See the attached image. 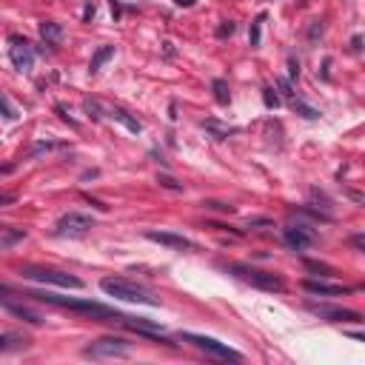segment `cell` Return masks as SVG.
Masks as SVG:
<instances>
[{
	"label": "cell",
	"instance_id": "6da1fadb",
	"mask_svg": "<svg viewBox=\"0 0 365 365\" xmlns=\"http://www.w3.org/2000/svg\"><path fill=\"white\" fill-rule=\"evenodd\" d=\"M40 303H49V305H60V308H71V311H80V314H91V317H100V319H120L125 314H117L114 308L100 305V303H91V300H71V297H57V294H29Z\"/></svg>",
	"mask_w": 365,
	"mask_h": 365
},
{
	"label": "cell",
	"instance_id": "7a4b0ae2",
	"mask_svg": "<svg viewBox=\"0 0 365 365\" xmlns=\"http://www.w3.org/2000/svg\"><path fill=\"white\" fill-rule=\"evenodd\" d=\"M100 288L106 291L109 297H114V300H120V303H134V305H160L157 300L151 294H146L140 285L128 283V280H123V277H106L100 283Z\"/></svg>",
	"mask_w": 365,
	"mask_h": 365
},
{
	"label": "cell",
	"instance_id": "3957f363",
	"mask_svg": "<svg viewBox=\"0 0 365 365\" xmlns=\"http://www.w3.org/2000/svg\"><path fill=\"white\" fill-rule=\"evenodd\" d=\"M228 271L234 277H240L243 283L254 285V288H262V291H277V294L285 291L283 277H277L271 271H260V268H251V265H228Z\"/></svg>",
	"mask_w": 365,
	"mask_h": 365
},
{
	"label": "cell",
	"instance_id": "277c9868",
	"mask_svg": "<svg viewBox=\"0 0 365 365\" xmlns=\"http://www.w3.org/2000/svg\"><path fill=\"white\" fill-rule=\"evenodd\" d=\"M131 354H134V348L120 337H103L83 348V357H91V360H125Z\"/></svg>",
	"mask_w": 365,
	"mask_h": 365
},
{
	"label": "cell",
	"instance_id": "5b68a950",
	"mask_svg": "<svg viewBox=\"0 0 365 365\" xmlns=\"http://www.w3.org/2000/svg\"><path fill=\"white\" fill-rule=\"evenodd\" d=\"M20 274L26 280H34V283L43 285H57V288H83V280H77L74 274L66 271H55V268H20Z\"/></svg>",
	"mask_w": 365,
	"mask_h": 365
},
{
	"label": "cell",
	"instance_id": "8992f818",
	"mask_svg": "<svg viewBox=\"0 0 365 365\" xmlns=\"http://www.w3.org/2000/svg\"><path fill=\"white\" fill-rule=\"evenodd\" d=\"M185 342H191L194 348H200V351H205L208 357H217V360H231V363H240L243 360V354L234 351V348H228L226 342L214 340V337H203V334H180Z\"/></svg>",
	"mask_w": 365,
	"mask_h": 365
},
{
	"label": "cell",
	"instance_id": "52a82bcc",
	"mask_svg": "<svg viewBox=\"0 0 365 365\" xmlns=\"http://www.w3.org/2000/svg\"><path fill=\"white\" fill-rule=\"evenodd\" d=\"M91 228H94V220L80 211H68L57 220V234H63V237H83Z\"/></svg>",
	"mask_w": 365,
	"mask_h": 365
},
{
	"label": "cell",
	"instance_id": "ba28073f",
	"mask_svg": "<svg viewBox=\"0 0 365 365\" xmlns=\"http://www.w3.org/2000/svg\"><path fill=\"white\" fill-rule=\"evenodd\" d=\"M283 240H285V245H288V248L305 251L308 245H314V243H317V231H314V228H308V226H303V223H297V226H288L283 231Z\"/></svg>",
	"mask_w": 365,
	"mask_h": 365
},
{
	"label": "cell",
	"instance_id": "9c48e42d",
	"mask_svg": "<svg viewBox=\"0 0 365 365\" xmlns=\"http://www.w3.org/2000/svg\"><path fill=\"white\" fill-rule=\"evenodd\" d=\"M308 311L319 319H331V322H360V314L357 311H348V308H337V305H317V303H308Z\"/></svg>",
	"mask_w": 365,
	"mask_h": 365
},
{
	"label": "cell",
	"instance_id": "30bf717a",
	"mask_svg": "<svg viewBox=\"0 0 365 365\" xmlns=\"http://www.w3.org/2000/svg\"><path fill=\"white\" fill-rule=\"evenodd\" d=\"M9 57H11V63H14V68L17 71H29V68L34 66V52H32V46L26 43L23 37H11V49H9Z\"/></svg>",
	"mask_w": 365,
	"mask_h": 365
},
{
	"label": "cell",
	"instance_id": "8fae6325",
	"mask_svg": "<svg viewBox=\"0 0 365 365\" xmlns=\"http://www.w3.org/2000/svg\"><path fill=\"white\" fill-rule=\"evenodd\" d=\"M146 240L160 243V245L174 248V251H188V248H194L191 240H185L182 234H174V231H146Z\"/></svg>",
	"mask_w": 365,
	"mask_h": 365
},
{
	"label": "cell",
	"instance_id": "7c38bea8",
	"mask_svg": "<svg viewBox=\"0 0 365 365\" xmlns=\"http://www.w3.org/2000/svg\"><path fill=\"white\" fill-rule=\"evenodd\" d=\"M303 288L308 294H319V297H342V294H351L354 291L351 285H331L325 280H305Z\"/></svg>",
	"mask_w": 365,
	"mask_h": 365
},
{
	"label": "cell",
	"instance_id": "4fadbf2b",
	"mask_svg": "<svg viewBox=\"0 0 365 365\" xmlns=\"http://www.w3.org/2000/svg\"><path fill=\"white\" fill-rule=\"evenodd\" d=\"M40 37H43L46 46H60V40H63V26L55 20H43L40 23Z\"/></svg>",
	"mask_w": 365,
	"mask_h": 365
},
{
	"label": "cell",
	"instance_id": "5bb4252c",
	"mask_svg": "<svg viewBox=\"0 0 365 365\" xmlns=\"http://www.w3.org/2000/svg\"><path fill=\"white\" fill-rule=\"evenodd\" d=\"M6 308H9V314H14V317H20L23 322H32V325H43V317H40L37 311H32V308H26V305H17V303H6Z\"/></svg>",
	"mask_w": 365,
	"mask_h": 365
},
{
	"label": "cell",
	"instance_id": "9a60e30c",
	"mask_svg": "<svg viewBox=\"0 0 365 365\" xmlns=\"http://www.w3.org/2000/svg\"><path fill=\"white\" fill-rule=\"evenodd\" d=\"M20 348H29V340H23L20 334H0V354L20 351Z\"/></svg>",
	"mask_w": 365,
	"mask_h": 365
},
{
	"label": "cell",
	"instance_id": "2e32d148",
	"mask_svg": "<svg viewBox=\"0 0 365 365\" xmlns=\"http://www.w3.org/2000/svg\"><path fill=\"white\" fill-rule=\"evenodd\" d=\"M112 57H114V46H100V49L94 52V57H91L89 71H91V74H97V71L103 68V63H106V60H112Z\"/></svg>",
	"mask_w": 365,
	"mask_h": 365
},
{
	"label": "cell",
	"instance_id": "e0dca14e",
	"mask_svg": "<svg viewBox=\"0 0 365 365\" xmlns=\"http://www.w3.org/2000/svg\"><path fill=\"white\" fill-rule=\"evenodd\" d=\"M109 114H112L117 123H123L128 131H134V134H140V131H143V123H140V120H134V117H128V112H123V109H109Z\"/></svg>",
	"mask_w": 365,
	"mask_h": 365
},
{
	"label": "cell",
	"instance_id": "ac0fdd59",
	"mask_svg": "<svg viewBox=\"0 0 365 365\" xmlns=\"http://www.w3.org/2000/svg\"><path fill=\"white\" fill-rule=\"evenodd\" d=\"M211 91H214V100L220 103V106H228V100H231V94H228V83L223 77L211 80Z\"/></svg>",
	"mask_w": 365,
	"mask_h": 365
},
{
	"label": "cell",
	"instance_id": "d6986e66",
	"mask_svg": "<svg viewBox=\"0 0 365 365\" xmlns=\"http://www.w3.org/2000/svg\"><path fill=\"white\" fill-rule=\"evenodd\" d=\"M205 128H208V131H211V134L217 137V140H223V137H228V134H234V131H237V128H231V125H220L217 123V120H205Z\"/></svg>",
	"mask_w": 365,
	"mask_h": 365
},
{
	"label": "cell",
	"instance_id": "ffe728a7",
	"mask_svg": "<svg viewBox=\"0 0 365 365\" xmlns=\"http://www.w3.org/2000/svg\"><path fill=\"white\" fill-rule=\"evenodd\" d=\"M294 112H300L303 117H305V120H317V117H319V112H317V109L305 106L303 100H294Z\"/></svg>",
	"mask_w": 365,
	"mask_h": 365
},
{
	"label": "cell",
	"instance_id": "44dd1931",
	"mask_svg": "<svg viewBox=\"0 0 365 365\" xmlns=\"http://www.w3.org/2000/svg\"><path fill=\"white\" fill-rule=\"evenodd\" d=\"M262 20H265V14H257V20L251 23V32H248L251 46H260V26H262Z\"/></svg>",
	"mask_w": 365,
	"mask_h": 365
},
{
	"label": "cell",
	"instance_id": "7402d4cb",
	"mask_svg": "<svg viewBox=\"0 0 365 365\" xmlns=\"http://www.w3.org/2000/svg\"><path fill=\"white\" fill-rule=\"evenodd\" d=\"M157 182L163 188H169V191H182V182H177L174 177H169V174H157Z\"/></svg>",
	"mask_w": 365,
	"mask_h": 365
},
{
	"label": "cell",
	"instance_id": "603a6c76",
	"mask_svg": "<svg viewBox=\"0 0 365 365\" xmlns=\"http://www.w3.org/2000/svg\"><path fill=\"white\" fill-rule=\"evenodd\" d=\"M0 112H3V117H6V120H17V112L11 109V103L6 100L3 94H0Z\"/></svg>",
	"mask_w": 365,
	"mask_h": 365
},
{
	"label": "cell",
	"instance_id": "cb8c5ba5",
	"mask_svg": "<svg viewBox=\"0 0 365 365\" xmlns=\"http://www.w3.org/2000/svg\"><path fill=\"white\" fill-rule=\"evenodd\" d=\"M262 103H265L268 109H277V106H280V97L274 94V89H265L262 91Z\"/></svg>",
	"mask_w": 365,
	"mask_h": 365
},
{
	"label": "cell",
	"instance_id": "d4e9b609",
	"mask_svg": "<svg viewBox=\"0 0 365 365\" xmlns=\"http://www.w3.org/2000/svg\"><path fill=\"white\" fill-rule=\"evenodd\" d=\"M234 29H237V26H234L231 20L220 23V29H217V37H231V34H234Z\"/></svg>",
	"mask_w": 365,
	"mask_h": 365
},
{
	"label": "cell",
	"instance_id": "484cf974",
	"mask_svg": "<svg viewBox=\"0 0 365 365\" xmlns=\"http://www.w3.org/2000/svg\"><path fill=\"white\" fill-rule=\"evenodd\" d=\"M83 109H86V112H89V117H94V120L100 117V106H97L94 100H86V103H83Z\"/></svg>",
	"mask_w": 365,
	"mask_h": 365
},
{
	"label": "cell",
	"instance_id": "4316f807",
	"mask_svg": "<svg viewBox=\"0 0 365 365\" xmlns=\"http://www.w3.org/2000/svg\"><path fill=\"white\" fill-rule=\"evenodd\" d=\"M311 271H322V274H334V268L331 265H325V262H305Z\"/></svg>",
	"mask_w": 365,
	"mask_h": 365
},
{
	"label": "cell",
	"instance_id": "83f0119b",
	"mask_svg": "<svg viewBox=\"0 0 365 365\" xmlns=\"http://www.w3.org/2000/svg\"><path fill=\"white\" fill-rule=\"evenodd\" d=\"M288 77H291V80L300 77V63H297L294 57H288Z\"/></svg>",
	"mask_w": 365,
	"mask_h": 365
},
{
	"label": "cell",
	"instance_id": "f1b7e54d",
	"mask_svg": "<svg viewBox=\"0 0 365 365\" xmlns=\"http://www.w3.org/2000/svg\"><path fill=\"white\" fill-rule=\"evenodd\" d=\"M203 205H208V208H217V211H226V214H231V211H234V205H226V203H214V200H208V203H203Z\"/></svg>",
	"mask_w": 365,
	"mask_h": 365
},
{
	"label": "cell",
	"instance_id": "f546056e",
	"mask_svg": "<svg viewBox=\"0 0 365 365\" xmlns=\"http://www.w3.org/2000/svg\"><path fill=\"white\" fill-rule=\"evenodd\" d=\"M317 34H322V23H314V26H311V32H308V37H311V40H317Z\"/></svg>",
	"mask_w": 365,
	"mask_h": 365
},
{
	"label": "cell",
	"instance_id": "4dcf8cb0",
	"mask_svg": "<svg viewBox=\"0 0 365 365\" xmlns=\"http://www.w3.org/2000/svg\"><path fill=\"white\" fill-rule=\"evenodd\" d=\"M9 203H14V197L11 194H0V205H9Z\"/></svg>",
	"mask_w": 365,
	"mask_h": 365
},
{
	"label": "cell",
	"instance_id": "1f68e13d",
	"mask_svg": "<svg viewBox=\"0 0 365 365\" xmlns=\"http://www.w3.org/2000/svg\"><path fill=\"white\" fill-rule=\"evenodd\" d=\"M112 3V11H114V17H120V0H109Z\"/></svg>",
	"mask_w": 365,
	"mask_h": 365
},
{
	"label": "cell",
	"instance_id": "d6a6232c",
	"mask_svg": "<svg viewBox=\"0 0 365 365\" xmlns=\"http://www.w3.org/2000/svg\"><path fill=\"white\" fill-rule=\"evenodd\" d=\"M280 89H283V94L291 97V86H288V80H280Z\"/></svg>",
	"mask_w": 365,
	"mask_h": 365
},
{
	"label": "cell",
	"instance_id": "836d02e7",
	"mask_svg": "<svg viewBox=\"0 0 365 365\" xmlns=\"http://www.w3.org/2000/svg\"><path fill=\"white\" fill-rule=\"evenodd\" d=\"M174 3H177V6H182V9H188V6H194V3H197V0H174Z\"/></svg>",
	"mask_w": 365,
	"mask_h": 365
},
{
	"label": "cell",
	"instance_id": "e575fe53",
	"mask_svg": "<svg viewBox=\"0 0 365 365\" xmlns=\"http://www.w3.org/2000/svg\"><path fill=\"white\" fill-rule=\"evenodd\" d=\"M351 46H354V49H357V52H360V49H363V37L357 34V37H354V40H351Z\"/></svg>",
	"mask_w": 365,
	"mask_h": 365
},
{
	"label": "cell",
	"instance_id": "d590c367",
	"mask_svg": "<svg viewBox=\"0 0 365 365\" xmlns=\"http://www.w3.org/2000/svg\"><path fill=\"white\" fill-rule=\"evenodd\" d=\"M83 17H86V20H91V17H94V6H86V11H83Z\"/></svg>",
	"mask_w": 365,
	"mask_h": 365
},
{
	"label": "cell",
	"instance_id": "8d00e7d4",
	"mask_svg": "<svg viewBox=\"0 0 365 365\" xmlns=\"http://www.w3.org/2000/svg\"><path fill=\"white\" fill-rule=\"evenodd\" d=\"M354 245H357V248H363V245H365V240H363V234H357V237H354Z\"/></svg>",
	"mask_w": 365,
	"mask_h": 365
}]
</instances>
